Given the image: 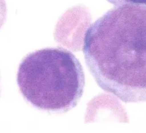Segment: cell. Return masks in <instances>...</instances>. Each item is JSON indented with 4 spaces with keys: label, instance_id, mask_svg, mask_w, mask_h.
<instances>
[{
    "label": "cell",
    "instance_id": "6da1fadb",
    "mask_svg": "<svg viewBox=\"0 0 146 133\" xmlns=\"http://www.w3.org/2000/svg\"><path fill=\"white\" fill-rule=\"evenodd\" d=\"M113 5L83 38L86 64L97 84L125 103L146 102V0Z\"/></svg>",
    "mask_w": 146,
    "mask_h": 133
},
{
    "label": "cell",
    "instance_id": "7a4b0ae2",
    "mask_svg": "<svg viewBox=\"0 0 146 133\" xmlns=\"http://www.w3.org/2000/svg\"><path fill=\"white\" fill-rule=\"evenodd\" d=\"M17 82L21 94L32 107L49 114H61L79 102L85 74L74 53L63 47H46L22 59Z\"/></svg>",
    "mask_w": 146,
    "mask_h": 133
},
{
    "label": "cell",
    "instance_id": "3957f363",
    "mask_svg": "<svg viewBox=\"0 0 146 133\" xmlns=\"http://www.w3.org/2000/svg\"><path fill=\"white\" fill-rule=\"evenodd\" d=\"M1 74H0V96H1Z\"/></svg>",
    "mask_w": 146,
    "mask_h": 133
},
{
    "label": "cell",
    "instance_id": "277c9868",
    "mask_svg": "<svg viewBox=\"0 0 146 133\" xmlns=\"http://www.w3.org/2000/svg\"><path fill=\"white\" fill-rule=\"evenodd\" d=\"M0 13H1V11H0ZM0 19H1V17H0Z\"/></svg>",
    "mask_w": 146,
    "mask_h": 133
}]
</instances>
